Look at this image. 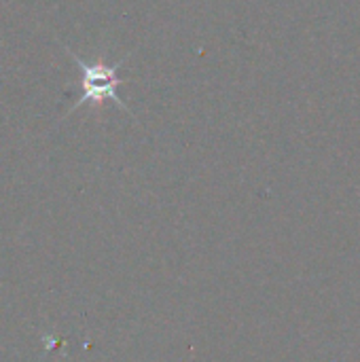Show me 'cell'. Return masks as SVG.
<instances>
[{"label": "cell", "mask_w": 360, "mask_h": 362, "mask_svg": "<svg viewBox=\"0 0 360 362\" xmlns=\"http://www.w3.org/2000/svg\"><path fill=\"white\" fill-rule=\"evenodd\" d=\"M66 53L76 62V66H79V70H81V95H79V100L70 106L68 112H74V110L81 108L83 104H93V106H98V104H102L104 100H110V102H115L121 110L129 112L127 104H125V102L119 98V93H117V87L121 85L119 70H121V64H123L129 55H125L121 62L108 66V64L104 62V57H100L98 62H83V59H81L74 51H70L68 47H66ZM129 115H132V112H129Z\"/></svg>", "instance_id": "cell-1"}]
</instances>
